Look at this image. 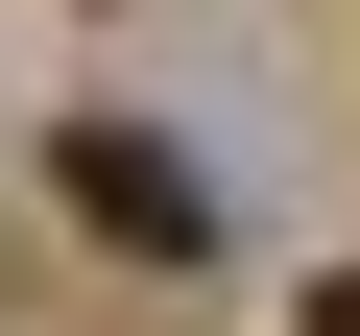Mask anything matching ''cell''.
<instances>
[{"label": "cell", "mask_w": 360, "mask_h": 336, "mask_svg": "<svg viewBox=\"0 0 360 336\" xmlns=\"http://www.w3.org/2000/svg\"><path fill=\"white\" fill-rule=\"evenodd\" d=\"M49 193H72V240H120V264H168V288L217 264V168L168 144V120H49Z\"/></svg>", "instance_id": "cell-1"}, {"label": "cell", "mask_w": 360, "mask_h": 336, "mask_svg": "<svg viewBox=\"0 0 360 336\" xmlns=\"http://www.w3.org/2000/svg\"><path fill=\"white\" fill-rule=\"evenodd\" d=\"M312 336H360V264H336V288H312Z\"/></svg>", "instance_id": "cell-2"}]
</instances>
